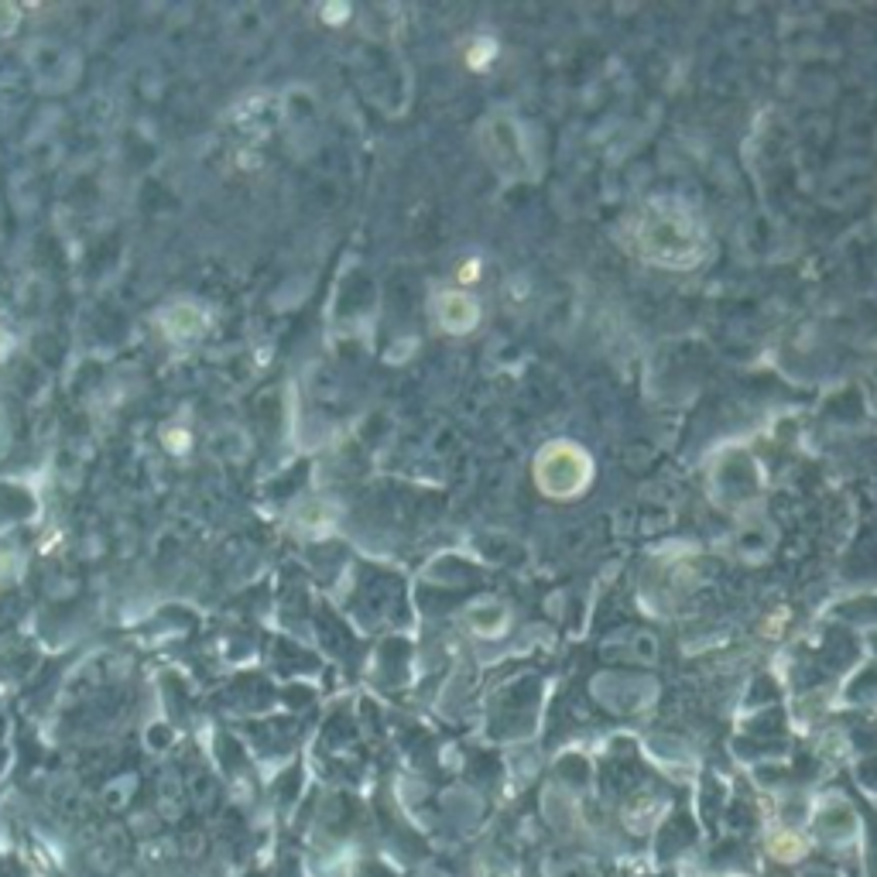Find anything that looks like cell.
Masks as SVG:
<instances>
[{"mask_svg": "<svg viewBox=\"0 0 877 877\" xmlns=\"http://www.w3.org/2000/svg\"><path fill=\"white\" fill-rule=\"evenodd\" d=\"M477 319V309L463 295H442V323L453 326L456 333H466V326Z\"/></svg>", "mask_w": 877, "mask_h": 877, "instance_id": "cell-1", "label": "cell"}]
</instances>
